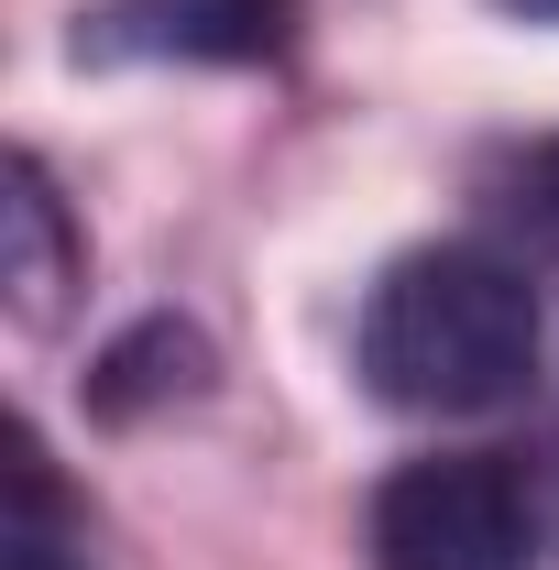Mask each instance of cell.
I'll list each match as a JSON object with an SVG mask.
<instances>
[{
	"mask_svg": "<svg viewBox=\"0 0 559 570\" xmlns=\"http://www.w3.org/2000/svg\"><path fill=\"white\" fill-rule=\"evenodd\" d=\"M0 285H11V318L22 330H56L67 296L88 285V242H77L67 198H56V176L33 154L0 165Z\"/></svg>",
	"mask_w": 559,
	"mask_h": 570,
	"instance_id": "4",
	"label": "cell"
},
{
	"mask_svg": "<svg viewBox=\"0 0 559 570\" xmlns=\"http://www.w3.org/2000/svg\"><path fill=\"white\" fill-rule=\"evenodd\" d=\"M549 318L538 285L483 242H428L406 264H384V285L362 296V384L406 417H493L538 384Z\"/></svg>",
	"mask_w": 559,
	"mask_h": 570,
	"instance_id": "1",
	"label": "cell"
},
{
	"mask_svg": "<svg viewBox=\"0 0 559 570\" xmlns=\"http://www.w3.org/2000/svg\"><path fill=\"white\" fill-rule=\"evenodd\" d=\"M516 11H538V22H559V0H516Z\"/></svg>",
	"mask_w": 559,
	"mask_h": 570,
	"instance_id": "8",
	"label": "cell"
},
{
	"mask_svg": "<svg viewBox=\"0 0 559 570\" xmlns=\"http://www.w3.org/2000/svg\"><path fill=\"white\" fill-rule=\"evenodd\" d=\"M11 570H88L67 538V504H56V461H45L33 428L11 439Z\"/></svg>",
	"mask_w": 559,
	"mask_h": 570,
	"instance_id": "6",
	"label": "cell"
},
{
	"mask_svg": "<svg viewBox=\"0 0 559 570\" xmlns=\"http://www.w3.org/2000/svg\"><path fill=\"white\" fill-rule=\"evenodd\" d=\"M198 384H209V341H198L187 318H143L133 341L99 352L88 406H99V417H143V406H176V395H198Z\"/></svg>",
	"mask_w": 559,
	"mask_h": 570,
	"instance_id": "5",
	"label": "cell"
},
{
	"mask_svg": "<svg viewBox=\"0 0 559 570\" xmlns=\"http://www.w3.org/2000/svg\"><path fill=\"white\" fill-rule=\"evenodd\" d=\"M504 187H516V209L538 219V230H559V132H549V142H527V154L504 165Z\"/></svg>",
	"mask_w": 559,
	"mask_h": 570,
	"instance_id": "7",
	"label": "cell"
},
{
	"mask_svg": "<svg viewBox=\"0 0 559 570\" xmlns=\"http://www.w3.org/2000/svg\"><path fill=\"white\" fill-rule=\"evenodd\" d=\"M307 0H88L77 67H285Z\"/></svg>",
	"mask_w": 559,
	"mask_h": 570,
	"instance_id": "3",
	"label": "cell"
},
{
	"mask_svg": "<svg viewBox=\"0 0 559 570\" xmlns=\"http://www.w3.org/2000/svg\"><path fill=\"white\" fill-rule=\"evenodd\" d=\"M549 515H559V461H549Z\"/></svg>",
	"mask_w": 559,
	"mask_h": 570,
	"instance_id": "9",
	"label": "cell"
},
{
	"mask_svg": "<svg viewBox=\"0 0 559 570\" xmlns=\"http://www.w3.org/2000/svg\"><path fill=\"white\" fill-rule=\"evenodd\" d=\"M373 570H538V494L504 450H439L384 472Z\"/></svg>",
	"mask_w": 559,
	"mask_h": 570,
	"instance_id": "2",
	"label": "cell"
}]
</instances>
